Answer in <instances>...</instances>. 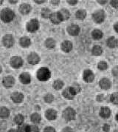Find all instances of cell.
I'll use <instances>...</instances> for the list:
<instances>
[{
  "label": "cell",
  "mask_w": 118,
  "mask_h": 132,
  "mask_svg": "<svg viewBox=\"0 0 118 132\" xmlns=\"http://www.w3.org/2000/svg\"><path fill=\"white\" fill-rule=\"evenodd\" d=\"M14 17H15L14 12L9 8H5L0 13V18L4 22L6 23L11 22Z\"/></svg>",
  "instance_id": "cell-1"
},
{
  "label": "cell",
  "mask_w": 118,
  "mask_h": 132,
  "mask_svg": "<svg viewBox=\"0 0 118 132\" xmlns=\"http://www.w3.org/2000/svg\"><path fill=\"white\" fill-rule=\"evenodd\" d=\"M51 77L50 71L47 68H41L37 71V77L40 81H47Z\"/></svg>",
  "instance_id": "cell-2"
},
{
  "label": "cell",
  "mask_w": 118,
  "mask_h": 132,
  "mask_svg": "<svg viewBox=\"0 0 118 132\" xmlns=\"http://www.w3.org/2000/svg\"><path fill=\"white\" fill-rule=\"evenodd\" d=\"M75 111L72 108H67L63 112V117L66 121H72L75 119Z\"/></svg>",
  "instance_id": "cell-3"
},
{
  "label": "cell",
  "mask_w": 118,
  "mask_h": 132,
  "mask_svg": "<svg viewBox=\"0 0 118 132\" xmlns=\"http://www.w3.org/2000/svg\"><path fill=\"white\" fill-rule=\"evenodd\" d=\"M93 19L97 23H101L105 19V12L103 10H98L93 14Z\"/></svg>",
  "instance_id": "cell-4"
},
{
  "label": "cell",
  "mask_w": 118,
  "mask_h": 132,
  "mask_svg": "<svg viewBox=\"0 0 118 132\" xmlns=\"http://www.w3.org/2000/svg\"><path fill=\"white\" fill-rule=\"evenodd\" d=\"M39 28V23L37 19H31L29 22L27 24V29L30 32H35Z\"/></svg>",
  "instance_id": "cell-5"
},
{
  "label": "cell",
  "mask_w": 118,
  "mask_h": 132,
  "mask_svg": "<svg viewBox=\"0 0 118 132\" xmlns=\"http://www.w3.org/2000/svg\"><path fill=\"white\" fill-rule=\"evenodd\" d=\"M11 65L14 68H18L23 65V60L19 56H13L11 60Z\"/></svg>",
  "instance_id": "cell-6"
},
{
  "label": "cell",
  "mask_w": 118,
  "mask_h": 132,
  "mask_svg": "<svg viewBox=\"0 0 118 132\" xmlns=\"http://www.w3.org/2000/svg\"><path fill=\"white\" fill-rule=\"evenodd\" d=\"M2 42H3V44H4V45L5 47H7V48H11L12 46L13 45V43H14L13 37L11 34H7V35H5L3 37Z\"/></svg>",
  "instance_id": "cell-7"
},
{
  "label": "cell",
  "mask_w": 118,
  "mask_h": 132,
  "mask_svg": "<svg viewBox=\"0 0 118 132\" xmlns=\"http://www.w3.org/2000/svg\"><path fill=\"white\" fill-rule=\"evenodd\" d=\"M67 31L71 36H77L80 33V28L77 24H71L67 28Z\"/></svg>",
  "instance_id": "cell-8"
},
{
  "label": "cell",
  "mask_w": 118,
  "mask_h": 132,
  "mask_svg": "<svg viewBox=\"0 0 118 132\" xmlns=\"http://www.w3.org/2000/svg\"><path fill=\"white\" fill-rule=\"evenodd\" d=\"M28 62L31 65H35V64H38L40 61V57L39 56L35 53H31L28 56Z\"/></svg>",
  "instance_id": "cell-9"
},
{
  "label": "cell",
  "mask_w": 118,
  "mask_h": 132,
  "mask_svg": "<svg viewBox=\"0 0 118 132\" xmlns=\"http://www.w3.org/2000/svg\"><path fill=\"white\" fill-rule=\"evenodd\" d=\"M94 75L93 72L90 70H86L83 72V79L86 82H92L94 80Z\"/></svg>",
  "instance_id": "cell-10"
},
{
  "label": "cell",
  "mask_w": 118,
  "mask_h": 132,
  "mask_svg": "<svg viewBox=\"0 0 118 132\" xmlns=\"http://www.w3.org/2000/svg\"><path fill=\"white\" fill-rule=\"evenodd\" d=\"M2 82L6 88H11L15 83V79L11 76H7L6 77H4Z\"/></svg>",
  "instance_id": "cell-11"
},
{
  "label": "cell",
  "mask_w": 118,
  "mask_h": 132,
  "mask_svg": "<svg viewBox=\"0 0 118 132\" xmlns=\"http://www.w3.org/2000/svg\"><path fill=\"white\" fill-rule=\"evenodd\" d=\"M11 100L16 103H20L24 100V95L19 92H14L13 94H12Z\"/></svg>",
  "instance_id": "cell-12"
},
{
  "label": "cell",
  "mask_w": 118,
  "mask_h": 132,
  "mask_svg": "<svg viewBox=\"0 0 118 132\" xmlns=\"http://www.w3.org/2000/svg\"><path fill=\"white\" fill-rule=\"evenodd\" d=\"M112 83L110 82L109 79L106 78L102 79L100 81V86L101 88L104 89V90H108L111 88Z\"/></svg>",
  "instance_id": "cell-13"
},
{
  "label": "cell",
  "mask_w": 118,
  "mask_h": 132,
  "mask_svg": "<svg viewBox=\"0 0 118 132\" xmlns=\"http://www.w3.org/2000/svg\"><path fill=\"white\" fill-rule=\"evenodd\" d=\"M106 44H107V45H108L109 48H116L118 45V41L117 39L114 36H110V37L107 39Z\"/></svg>",
  "instance_id": "cell-14"
},
{
  "label": "cell",
  "mask_w": 118,
  "mask_h": 132,
  "mask_svg": "<svg viewBox=\"0 0 118 132\" xmlns=\"http://www.w3.org/2000/svg\"><path fill=\"white\" fill-rule=\"evenodd\" d=\"M45 116H46L47 120H54L57 117V112L53 109H49L46 111Z\"/></svg>",
  "instance_id": "cell-15"
},
{
  "label": "cell",
  "mask_w": 118,
  "mask_h": 132,
  "mask_svg": "<svg viewBox=\"0 0 118 132\" xmlns=\"http://www.w3.org/2000/svg\"><path fill=\"white\" fill-rule=\"evenodd\" d=\"M19 79H20V81L23 83V84H29L30 82V80H31V78H30V76L28 73H22L20 77H19Z\"/></svg>",
  "instance_id": "cell-16"
},
{
  "label": "cell",
  "mask_w": 118,
  "mask_h": 132,
  "mask_svg": "<svg viewBox=\"0 0 118 132\" xmlns=\"http://www.w3.org/2000/svg\"><path fill=\"white\" fill-rule=\"evenodd\" d=\"M61 49L63 50V51H64L66 53H68L71 51V50L72 49V44L70 41H64L62 42L61 44Z\"/></svg>",
  "instance_id": "cell-17"
},
{
  "label": "cell",
  "mask_w": 118,
  "mask_h": 132,
  "mask_svg": "<svg viewBox=\"0 0 118 132\" xmlns=\"http://www.w3.org/2000/svg\"><path fill=\"white\" fill-rule=\"evenodd\" d=\"M58 14L61 21H65L70 18V12L66 9H61L60 11H58Z\"/></svg>",
  "instance_id": "cell-18"
},
{
  "label": "cell",
  "mask_w": 118,
  "mask_h": 132,
  "mask_svg": "<svg viewBox=\"0 0 118 132\" xmlns=\"http://www.w3.org/2000/svg\"><path fill=\"white\" fill-rule=\"evenodd\" d=\"M100 115L103 118H109L111 115V111L108 107H102L100 109Z\"/></svg>",
  "instance_id": "cell-19"
},
{
  "label": "cell",
  "mask_w": 118,
  "mask_h": 132,
  "mask_svg": "<svg viewBox=\"0 0 118 132\" xmlns=\"http://www.w3.org/2000/svg\"><path fill=\"white\" fill-rule=\"evenodd\" d=\"M19 11L24 15L28 14L31 11V6L27 4H22L19 7Z\"/></svg>",
  "instance_id": "cell-20"
},
{
  "label": "cell",
  "mask_w": 118,
  "mask_h": 132,
  "mask_svg": "<svg viewBox=\"0 0 118 132\" xmlns=\"http://www.w3.org/2000/svg\"><path fill=\"white\" fill-rule=\"evenodd\" d=\"M50 19L51 22H53V24H59L61 22V18H60L58 13V12L53 13Z\"/></svg>",
  "instance_id": "cell-21"
},
{
  "label": "cell",
  "mask_w": 118,
  "mask_h": 132,
  "mask_svg": "<svg viewBox=\"0 0 118 132\" xmlns=\"http://www.w3.org/2000/svg\"><path fill=\"white\" fill-rule=\"evenodd\" d=\"M30 43H31L30 39L29 37H27V36H23L20 39V45L22 47H24V48L29 47L30 45Z\"/></svg>",
  "instance_id": "cell-22"
},
{
  "label": "cell",
  "mask_w": 118,
  "mask_h": 132,
  "mask_svg": "<svg viewBox=\"0 0 118 132\" xmlns=\"http://www.w3.org/2000/svg\"><path fill=\"white\" fill-rule=\"evenodd\" d=\"M10 115V111L6 107H1L0 108V117L5 119L7 118Z\"/></svg>",
  "instance_id": "cell-23"
},
{
  "label": "cell",
  "mask_w": 118,
  "mask_h": 132,
  "mask_svg": "<svg viewBox=\"0 0 118 132\" xmlns=\"http://www.w3.org/2000/svg\"><path fill=\"white\" fill-rule=\"evenodd\" d=\"M63 96H64L66 99L67 100H73L74 98V95L71 93L70 89V87L69 88H66L64 91H63Z\"/></svg>",
  "instance_id": "cell-24"
},
{
  "label": "cell",
  "mask_w": 118,
  "mask_h": 132,
  "mask_svg": "<svg viewBox=\"0 0 118 132\" xmlns=\"http://www.w3.org/2000/svg\"><path fill=\"white\" fill-rule=\"evenodd\" d=\"M51 15H52V12H51V11L50 9L44 7V8H43L41 10V16H42V17H44V18L45 19L50 18Z\"/></svg>",
  "instance_id": "cell-25"
},
{
  "label": "cell",
  "mask_w": 118,
  "mask_h": 132,
  "mask_svg": "<svg viewBox=\"0 0 118 132\" xmlns=\"http://www.w3.org/2000/svg\"><path fill=\"white\" fill-rule=\"evenodd\" d=\"M70 89L71 93L74 95V96H75L77 94H78L79 92H80V90H81V87H80V85H73L72 86H71L70 87Z\"/></svg>",
  "instance_id": "cell-26"
},
{
  "label": "cell",
  "mask_w": 118,
  "mask_h": 132,
  "mask_svg": "<svg viewBox=\"0 0 118 132\" xmlns=\"http://www.w3.org/2000/svg\"><path fill=\"white\" fill-rule=\"evenodd\" d=\"M92 35V37L94 38V39L98 40V39H100L103 37V33H102L101 30H98V29H96V30H93Z\"/></svg>",
  "instance_id": "cell-27"
},
{
  "label": "cell",
  "mask_w": 118,
  "mask_h": 132,
  "mask_svg": "<svg viewBox=\"0 0 118 132\" xmlns=\"http://www.w3.org/2000/svg\"><path fill=\"white\" fill-rule=\"evenodd\" d=\"M103 53L102 48L99 45H95L94 48H92V54L94 56H100Z\"/></svg>",
  "instance_id": "cell-28"
},
{
  "label": "cell",
  "mask_w": 118,
  "mask_h": 132,
  "mask_svg": "<svg viewBox=\"0 0 118 132\" xmlns=\"http://www.w3.org/2000/svg\"><path fill=\"white\" fill-rule=\"evenodd\" d=\"M30 119H31V121H32L33 122H34V123H39L41 120V116L38 114L34 113V114H33L31 115Z\"/></svg>",
  "instance_id": "cell-29"
},
{
  "label": "cell",
  "mask_w": 118,
  "mask_h": 132,
  "mask_svg": "<svg viewBox=\"0 0 118 132\" xmlns=\"http://www.w3.org/2000/svg\"><path fill=\"white\" fill-rule=\"evenodd\" d=\"M45 45L48 48H53L55 46V41L52 38H49L45 42Z\"/></svg>",
  "instance_id": "cell-30"
},
{
  "label": "cell",
  "mask_w": 118,
  "mask_h": 132,
  "mask_svg": "<svg viewBox=\"0 0 118 132\" xmlns=\"http://www.w3.org/2000/svg\"><path fill=\"white\" fill-rule=\"evenodd\" d=\"M64 86V82L61 80H56L53 83V88L55 90H60L63 88Z\"/></svg>",
  "instance_id": "cell-31"
},
{
  "label": "cell",
  "mask_w": 118,
  "mask_h": 132,
  "mask_svg": "<svg viewBox=\"0 0 118 132\" xmlns=\"http://www.w3.org/2000/svg\"><path fill=\"white\" fill-rule=\"evenodd\" d=\"M86 16V12L84 10H79L76 12V17L79 19H83Z\"/></svg>",
  "instance_id": "cell-32"
},
{
  "label": "cell",
  "mask_w": 118,
  "mask_h": 132,
  "mask_svg": "<svg viewBox=\"0 0 118 132\" xmlns=\"http://www.w3.org/2000/svg\"><path fill=\"white\" fill-rule=\"evenodd\" d=\"M24 120V117L22 114H18V115L16 116V117H15V119H14V121H15V122H16L17 125L21 126V125H22V123H23Z\"/></svg>",
  "instance_id": "cell-33"
},
{
  "label": "cell",
  "mask_w": 118,
  "mask_h": 132,
  "mask_svg": "<svg viewBox=\"0 0 118 132\" xmlns=\"http://www.w3.org/2000/svg\"><path fill=\"white\" fill-rule=\"evenodd\" d=\"M110 100L112 103L118 105V93H114L112 94V96L110 97Z\"/></svg>",
  "instance_id": "cell-34"
},
{
  "label": "cell",
  "mask_w": 118,
  "mask_h": 132,
  "mask_svg": "<svg viewBox=\"0 0 118 132\" xmlns=\"http://www.w3.org/2000/svg\"><path fill=\"white\" fill-rule=\"evenodd\" d=\"M18 132H28L29 126L28 125H21L17 129Z\"/></svg>",
  "instance_id": "cell-35"
},
{
  "label": "cell",
  "mask_w": 118,
  "mask_h": 132,
  "mask_svg": "<svg viewBox=\"0 0 118 132\" xmlns=\"http://www.w3.org/2000/svg\"><path fill=\"white\" fill-rule=\"evenodd\" d=\"M98 68L101 70V71H104V70H106V68H108V65H107V63H106V62H104V61H101L99 63H98Z\"/></svg>",
  "instance_id": "cell-36"
},
{
  "label": "cell",
  "mask_w": 118,
  "mask_h": 132,
  "mask_svg": "<svg viewBox=\"0 0 118 132\" xmlns=\"http://www.w3.org/2000/svg\"><path fill=\"white\" fill-rule=\"evenodd\" d=\"M53 100H54V96L51 94H48L44 96V100L47 103H51L53 101Z\"/></svg>",
  "instance_id": "cell-37"
},
{
  "label": "cell",
  "mask_w": 118,
  "mask_h": 132,
  "mask_svg": "<svg viewBox=\"0 0 118 132\" xmlns=\"http://www.w3.org/2000/svg\"><path fill=\"white\" fill-rule=\"evenodd\" d=\"M28 132H39V129L37 126H29V131Z\"/></svg>",
  "instance_id": "cell-38"
},
{
  "label": "cell",
  "mask_w": 118,
  "mask_h": 132,
  "mask_svg": "<svg viewBox=\"0 0 118 132\" xmlns=\"http://www.w3.org/2000/svg\"><path fill=\"white\" fill-rule=\"evenodd\" d=\"M112 74H113V76L118 77V66H115L112 69Z\"/></svg>",
  "instance_id": "cell-39"
},
{
  "label": "cell",
  "mask_w": 118,
  "mask_h": 132,
  "mask_svg": "<svg viewBox=\"0 0 118 132\" xmlns=\"http://www.w3.org/2000/svg\"><path fill=\"white\" fill-rule=\"evenodd\" d=\"M44 132H55V130L53 127H47L45 128Z\"/></svg>",
  "instance_id": "cell-40"
},
{
  "label": "cell",
  "mask_w": 118,
  "mask_h": 132,
  "mask_svg": "<svg viewBox=\"0 0 118 132\" xmlns=\"http://www.w3.org/2000/svg\"><path fill=\"white\" fill-rule=\"evenodd\" d=\"M111 5L112 7L118 8V0H114V1H111Z\"/></svg>",
  "instance_id": "cell-41"
},
{
  "label": "cell",
  "mask_w": 118,
  "mask_h": 132,
  "mask_svg": "<svg viewBox=\"0 0 118 132\" xmlns=\"http://www.w3.org/2000/svg\"><path fill=\"white\" fill-rule=\"evenodd\" d=\"M103 131L105 132H108L109 131V129H110V127H109V126L108 124H105L103 126Z\"/></svg>",
  "instance_id": "cell-42"
},
{
  "label": "cell",
  "mask_w": 118,
  "mask_h": 132,
  "mask_svg": "<svg viewBox=\"0 0 118 132\" xmlns=\"http://www.w3.org/2000/svg\"><path fill=\"white\" fill-rule=\"evenodd\" d=\"M62 132H72V129L70 127H66L65 128L63 129Z\"/></svg>",
  "instance_id": "cell-43"
},
{
  "label": "cell",
  "mask_w": 118,
  "mask_h": 132,
  "mask_svg": "<svg viewBox=\"0 0 118 132\" xmlns=\"http://www.w3.org/2000/svg\"><path fill=\"white\" fill-rule=\"evenodd\" d=\"M103 95H102V94H101V95H98V96H97V101H102V100H104V97H103Z\"/></svg>",
  "instance_id": "cell-44"
},
{
  "label": "cell",
  "mask_w": 118,
  "mask_h": 132,
  "mask_svg": "<svg viewBox=\"0 0 118 132\" xmlns=\"http://www.w3.org/2000/svg\"><path fill=\"white\" fill-rule=\"evenodd\" d=\"M67 2L69 3V4H70V5H76L77 2V1L75 0V1H71V0H68L67 1Z\"/></svg>",
  "instance_id": "cell-45"
},
{
  "label": "cell",
  "mask_w": 118,
  "mask_h": 132,
  "mask_svg": "<svg viewBox=\"0 0 118 132\" xmlns=\"http://www.w3.org/2000/svg\"><path fill=\"white\" fill-rule=\"evenodd\" d=\"M114 28L115 31L118 33V22H117L116 24H114Z\"/></svg>",
  "instance_id": "cell-46"
},
{
  "label": "cell",
  "mask_w": 118,
  "mask_h": 132,
  "mask_svg": "<svg viewBox=\"0 0 118 132\" xmlns=\"http://www.w3.org/2000/svg\"><path fill=\"white\" fill-rule=\"evenodd\" d=\"M97 2H98L100 4H105L106 2H107V1H99V0H98Z\"/></svg>",
  "instance_id": "cell-47"
},
{
  "label": "cell",
  "mask_w": 118,
  "mask_h": 132,
  "mask_svg": "<svg viewBox=\"0 0 118 132\" xmlns=\"http://www.w3.org/2000/svg\"><path fill=\"white\" fill-rule=\"evenodd\" d=\"M36 3H38V4H41V3H44L45 1H35Z\"/></svg>",
  "instance_id": "cell-48"
},
{
  "label": "cell",
  "mask_w": 118,
  "mask_h": 132,
  "mask_svg": "<svg viewBox=\"0 0 118 132\" xmlns=\"http://www.w3.org/2000/svg\"><path fill=\"white\" fill-rule=\"evenodd\" d=\"M8 132H18V130H16V129H13H13H11Z\"/></svg>",
  "instance_id": "cell-49"
},
{
  "label": "cell",
  "mask_w": 118,
  "mask_h": 132,
  "mask_svg": "<svg viewBox=\"0 0 118 132\" xmlns=\"http://www.w3.org/2000/svg\"><path fill=\"white\" fill-rule=\"evenodd\" d=\"M51 2H52V4H55H55H58L59 2V1H55H55H51Z\"/></svg>",
  "instance_id": "cell-50"
},
{
  "label": "cell",
  "mask_w": 118,
  "mask_h": 132,
  "mask_svg": "<svg viewBox=\"0 0 118 132\" xmlns=\"http://www.w3.org/2000/svg\"><path fill=\"white\" fill-rule=\"evenodd\" d=\"M9 2H11V3H13V4H15V3H16V2H17L18 1H9Z\"/></svg>",
  "instance_id": "cell-51"
},
{
  "label": "cell",
  "mask_w": 118,
  "mask_h": 132,
  "mask_svg": "<svg viewBox=\"0 0 118 132\" xmlns=\"http://www.w3.org/2000/svg\"><path fill=\"white\" fill-rule=\"evenodd\" d=\"M116 120H117V121L118 122V112L117 114V115H116Z\"/></svg>",
  "instance_id": "cell-52"
},
{
  "label": "cell",
  "mask_w": 118,
  "mask_h": 132,
  "mask_svg": "<svg viewBox=\"0 0 118 132\" xmlns=\"http://www.w3.org/2000/svg\"><path fill=\"white\" fill-rule=\"evenodd\" d=\"M2 71V66L0 65V73Z\"/></svg>",
  "instance_id": "cell-53"
},
{
  "label": "cell",
  "mask_w": 118,
  "mask_h": 132,
  "mask_svg": "<svg viewBox=\"0 0 118 132\" xmlns=\"http://www.w3.org/2000/svg\"><path fill=\"white\" fill-rule=\"evenodd\" d=\"M2 2H3V1H2V0L0 1V5H2Z\"/></svg>",
  "instance_id": "cell-54"
},
{
  "label": "cell",
  "mask_w": 118,
  "mask_h": 132,
  "mask_svg": "<svg viewBox=\"0 0 118 132\" xmlns=\"http://www.w3.org/2000/svg\"><path fill=\"white\" fill-rule=\"evenodd\" d=\"M114 132H118V129H117V130H116Z\"/></svg>",
  "instance_id": "cell-55"
}]
</instances>
